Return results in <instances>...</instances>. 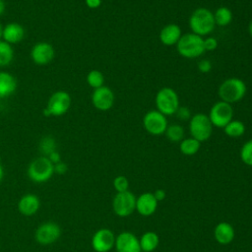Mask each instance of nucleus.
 <instances>
[{"label": "nucleus", "instance_id": "obj_31", "mask_svg": "<svg viewBox=\"0 0 252 252\" xmlns=\"http://www.w3.org/2000/svg\"><path fill=\"white\" fill-rule=\"evenodd\" d=\"M113 186H114V189L117 191V193L125 192V191H128L129 181L125 176L119 175V176H116L114 178Z\"/></svg>", "mask_w": 252, "mask_h": 252}, {"label": "nucleus", "instance_id": "obj_24", "mask_svg": "<svg viewBox=\"0 0 252 252\" xmlns=\"http://www.w3.org/2000/svg\"><path fill=\"white\" fill-rule=\"evenodd\" d=\"M223 132L230 138L241 137L245 133V125L240 120H231L223 128Z\"/></svg>", "mask_w": 252, "mask_h": 252}, {"label": "nucleus", "instance_id": "obj_25", "mask_svg": "<svg viewBox=\"0 0 252 252\" xmlns=\"http://www.w3.org/2000/svg\"><path fill=\"white\" fill-rule=\"evenodd\" d=\"M200 147L201 143L192 137L184 138L179 144V150L185 156H193L197 154Z\"/></svg>", "mask_w": 252, "mask_h": 252}, {"label": "nucleus", "instance_id": "obj_21", "mask_svg": "<svg viewBox=\"0 0 252 252\" xmlns=\"http://www.w3.org/2000/svg\"><path fill=\"white\" fill-rule=\"evenodd\" d=\"M215 239L222 245L230 243L234 238V229L232 225L228 222L221 221L217 224L214 231Z\"/></svg>", "mask_w": 252, "mask_h": 252}, {"label": "nucleus", "instance_id": "obj_15", "mask_svg": "<svg viewBox=\"0 0 252 252\" xmlns=\"http://www.w3.org/2000/svg\"><path fill=\"white\" fill-rule=\"evenodd\" d=\"M115 249L117 252H141L137 236L129 231H124L115 236Z\"/></svg>", "mask_w": 252, "mask_h": 252}, {"label": "nucleus", "instance_id": "obj_12", "mask_svg": "<svg viewBox=\"0 0 252 252\" xmlns=\"http://www.w3.org/2000/svg\"><path fill=\"white\" fill-rule=\"evenodd\" d=\"M92 103L94 108L100 111H107L112 108L114 104V93L112 90L106 86H102L94 90L92 94Z\"/></svg>", "mask_w": 252, "mask_h": 252}, {"label": "nucleus", "instance_id": "obj_4", "mask_svg": "<svg viewBox=\"0 0 252 252\" xmlns=\"http://www.w3.org/2000/svg\"><path fill=\"white\" fill-rule=\"evenodd\" d=\"M29 178L34 183H44L54 174V164L47 157L41 156L34 158L28 166Z\"/></svg>", "mask_w": 252, "mask_h": 252}, {"label": "nucleus", "instance_id": "obj_34", "mask_svg": "<svg viewBox=\"0 0 252 252\" xmlns=\"http://www.w3.org/2000/svg\"><path fill=\"white\" fill-rule=\"evenodd\" d=\"M197 67L201 73H209L212 70V63L208 59H203L198 62Z\"/></svg>", "mask_w": 252, "mask_h": 252}, {"label": "nucleus", "instance_id": "obj_2", "mask_svg": "<svg viewBox=\"0 0 252 252\" xmlns=\"http://www.w3.org/2000/svg\"><path fill=\"white\" fill-rule=\"evenodd\" d=\"M246 84L239 78H228L224 80L219 87L218 94L220 100L227 103H235L240 101L246 94Z\"/></svg>", "mask_w": 252, "mask_h": 252}, {"label": "nucleus", "instance_id": "obj_1", "mask_svg": "<svg viewBox=\"0 0 252 252\" xmlns=\"http://www.w3.org/2000/svg\"><path fill=\"white\" fill-rule=\"evenodd\" d=\"M216 27L214 14L207 8H197L189 18V28L191 32L205 36L210 34Z\"/></svg>", "mask_w": 252, "mask_h": 252}, {"label": "nucleus", "instance_id": "obj_10", "mask_svg": "<svg viewBox=\"0 0 252 252\" xmlns=\"http://www.w3.org/2000/svg\"><path fill=\"white\" fill-rule=\"evenodd\" d=\"M61 235V227L54 221H45L37 226L34 232L35 241L42 245H51L56 242Z\"/></svg>", "mask_w": 252, "mask_h": 252}, {"label": "nucleus", "instance_id": "obj_29", "mask_svg": "<svg viewBox=\"0 0 252 252\" xmlns=\"http://www.w3.org/2000/svg\"><path fill=\"white\" fill-rule=\"evenodd\" d=\"M38 149L42 156L47 157L50 155L52 152L56 151V141L53 137L51 136H45L43 137L38 145Z\"/></svg>", "mask_w": 252, "mask_h": 252}, {"label": "nucleus", "instance_id": "obj_7", "mask_svg": "<svg viewBox=\"0 0 252 252\" xmlns=\"http://www.w3.org/2000/svg\"><path fill=\"white\" fill-rule=\"evenodd\" d=\"M213 127L208 114L205 113H195L189 120L190 135L200 143L210 139Z\"/></svg>", "mask_w": 252, "mask_h": 252}, {"label": "nucleus", "instance_id": "obj_36", "mask_svg": "<svg viewBox=\"0 0 252 252\" xmlns=\"http://www.w3.org/2000/svg\"><path fill=\"white\" fill-rule=\"evenodd\" d=\"M47 158H48V159H49L53 164H56V163H58V162L61 161V156H60V154H59L57 151L52 152L50 155L47 156Z\"/></svg>", "mask_w": 252, "mask_h": 252}, {"label": "nucleus", "instance_id": "obj_38", "mask_svg": "<svg viewBox=\"0 0 252 252\" xmlns=\"http://www.w3.org/2000/svg\"><path fill=\"white\" fill-rule=\"evenodd\" d=\"M153 194H154L155 198L158 200V202L162 201L165 198V191L162 189H157Z\"/></svg>", "mask_w": 252, "mask_h": 252}, {"label": "nucleus", "instance_id": "obj_23", "mask_svg": "<svg viewBox=\"0 0 252 252\" xmlns=\"http://www.w3.org/2000/svg\"><path fill=\"white\" fill-rule=\"evenodd\" d=\"M213 14H214L216 26L225 27L229 25L232 21V12L227 7H224V6L219 7Z\"/></svg>", "mask_w": 252, "mask_h": 252}, {"label": "nucleus", "instance_id": "obj_27", "mask_svg": "<svg viewBox=\"0 0 252 252\" xmlns=\"http://www.w3.org/2000/svg\"><path fill=\"white\" fill-rule=\"evenodd\" d=\"M164 135L171 142H181L184 139V128L179 124H170L167 126Z\"/></svg>", "mask_w": 252, "mask_h": 252}, {"label": "nucleus", "instance_id": "obj_9", "mask_svg": "<svg viewBox=\"0 0 252 252\" xmlns=\"http://www.w3.org/2000/svg\"><path fill=\"white\" fill-rule=\"evenodd\" d=\"M144 129L154 136H159L164 134L168 124L166 116L160 113L158 110H150L143 117Z\"/></svg>", "mask_w": 252, "mask_h": 252}, {"label": "nucleus", "instance_id": "obj_16", "mask_svg": "<svg viewBox=\"0 0 252 252\" xmlns=\"http://www.w3.org/2000/svg\"><path fill=\"white\" fill-rule=\"evenodd\" d=\"M40 208L39 198L32 193L23 195L18 202V211L26 217L34 216Z\"/></svg>", "mask_w": 252, "mask_h": 252}, {"label": "nucleus", "instance_id": "obj_37", "mask_svg": "<svg viewBox=\"0 0 252 252\" xmlns=\"http://www.w3.org/2000/svg\"><path fill=\"white\" fill-rule=\"evenodd\" d=\"M85 3L90 9H96L101 5V0H85Z\"/></svg>", "mask_w": 252, "mask_h": 252}, {"label": "nucleus", "instance_id": "obj_30", "mask_svg": "<svg viewBox=\"0 0 252 252\" xmlns=\"http://www.w3.org/2000/svg\"><path fill=\"white\" fill-rule=\"evenodd\" d=\"M240 158L246 165L252 166V139L243 144L240 149Z\"/></svg>", "mask_w": 252, "mask_h": 252}, {"label": "nucleus", "instance_id": "obj_26", "mask_svg": "<svg viewBox=\"0 0 252 252\" xmlns=\"http://www.w3.org/2000/svg\"><path fill=\"white\" fill-rule=\"evenodd\" d=\"M14 58V49L12 45L4 40H0V67L11 64Z\"/></svg>", "mask_w": 252, "mask_h": 252}, {"label": "nucleus", "instance_id": "obj_35", "mask_svg": "<svg viewBox=\"0 0 252 252\" xmlns=\"http://www.w3.org/2000/svg\"><path fill=\"white\" fill-rule=\"evenodd\" d=\"M67 170H68V166L62 160L60 162L54 164V173L62 175V174H65L67 172Z\"/></svg>", "mask_w": 252, "mask_h": 252}, {"label": "nucleus", "instance_id": "obj_8", "mask_svg": "<svg viewBox=\"0 0 252 252\" xmlns=\"http://www.w3.org/2000/svg\"><path fill=\"white\" fill-rule=\"evenodd\" d=\"M208 116L213 126L223 128L233 119V108L230 103L219 100L213 104Z\"/></svg>", "mask_w": 252, "mask_h": 252}, {"label": "nucleus", "instance_id": "obj_14", "mask_svg": "<svg viewBox=\"0 0 252 252\" xmlns=\"http://www.w3.org/2000/svg\"><path fill=\"white\" fill-rule=\"evenodd\" d=\"M55 56L53 46L46 41L36 42L31 49V58L36 65L43 66L50 63Z\"/></svg>", "mask_w": 252, "mask_h": 252}, {"label": "nucleus", "instance_id": "obj_22", "mask_svg": "<svg viewBox=\"0 0 252 252\" xmlns=\"http://www.w3.org/2000/svg\"><path fill=\"white\" fill-rule=\"evenodd\" d=\"M139 242H140L141 251L152 252L158 247V242H159V238H158V235L156 232L147 231L141 236Z\"/></svg>", "mask_w": 252, "mask_h": 252}, {"label": "nucleus", "instance_id": "obj_11", "mask_svg": "<svg viewBox=\"0 0 252 252\" xmlns=\"http://www.w3.org/2000/svg\"><path fill=\"white\" fill-rule=\"evenodd\" d=\"M112 208L115 215L124 218L130 216L136 210V197L130 191L117 193L112 201Z\"/></svg>", "mask_w": 252, "mask_h": 252}, {"label": "nucleus", "instance_id": "obj_33", "mask_svg": "<svg viewBox=\"0 0 252 252\" xmlns=\"http://www.w3.org/2000/svg\"><path fill=\"white\" fill-rule=\"evenodd\" d=\"M205 51H214L218 47V40L213 36H208L204 38Z\"/></svg>", "mask_w": 252, "mask_h": 252}, {"label": "nucleus", "instance_id": "obj_6", "mask_svg": "<svg viewBox=\"0 0 252 252\" xmlns=\"http://www.w3.org/2000/svg\"><path fill=\"white\" fill-rule=\"evenodd\" d=\"M72 103L71 95L65 91H56L53 93L43 109L44 116H55L59 117L67 113Z\"/></svg>", "mask_w": 252, "mask_h": 252}, {"label": "nucleus", "instance_id": "obj_41", "mask_svg": "<svg viewBox=\"0 0 252 252\" xmlns=\"http://www.w3.org/2000/svg\"><path fill=\"white\" fill-rule=\"evenodd\" d=\"M248 32H249V34L251 35V37H252V20L249 22V24H248Z\"/></svg>", "mask_w": 252, "mask_h": 252}, {"label": "nucleus", "instance_id": "obj_17", "mask_svg": "<svg viewBox=\"0 0 252 252\" xmlns=\"http://www.w3.org/2000/svg\"><path fill=\"white\" fill-rule=\"evenodd\" d=\"M157 208L158 200L151 192L143 193L138 198H136V210L141 216H152L156 212Z\"/></svg>", "mask_w": 252, "mask_h": 252}, {"label": "nucleus", "instance_id": "obj_3", "mask_svg": "<svg viewBox=\"0 0 252 252\" xmlns=\"http://www.w3.org/2000/svg\"><path fill=\"white\" fill-rule=\"evenodd\" d=\"M176 49L184 58H197L205 52L204 38L193 32L182 34L176 43Z\"/></svg>", "mask_w": 252, "mask_h": 252}, {"label": "nucleus", "instance_id": "obj_5", "mask_svg": "<svg viewBox=\"0 0 252 252\" xmlns=\"http://www.w3.org/2000/svg\"><path fill=\"white\" fill-rule=\"evenodd\" d=\"M155 103L157 110L165 116L174 115L179 105V97L177 93L169 87H164L158 90L156 94Z\"/></svg>", "mask_w": 252, "mask_h": 252}, {"label": "nucleus", "instance_id": "obj_18", "mask_svg": "<svg viewBox=\"0 0 252 252\" xmlns=\"http://www.w3.org/2000/svg\"><path fill=\"white\" fill-rule=\"evenodd\" d=\"M182 35L181 29L176 24H168L164 26L159 32V40L163 45H176Z\"/></svg>", "mask_w": 252, "mask_h": 252}, {"label": "nucleus", "instance_id": "obj_13", "mask_svg": "<svg viewBox=\"0 0 252 252\" xmlns=\"http://www.w3.org/2000/svg\"><path fill=\"white\" fill-rule=\"evenodd\" d=\"M115 235L108 228L96 230L92 237V247L95 252H108L114 247Z\"/></svg>", "mask_w": 252, "mask_h": 252}, {"label": "nucleus", "instance_id": "obj_39", "mask_svg": "<svg viewBox=\"0 0 252 252\" xmlns=\"http://www.w3.org/2000/svg\"><path fill=\"white\" fill-rule=\"evenodd\" d=\"M5 8H6L5 2L3 0H0V16L3 15V13L5 12Z\"/></svg>", "mask_w": 252, "mask_h": 252}, {"label": "nucleus", "instance_id": "obj_32", "mask_svg": "<svg viewBox=\"0 0 252 252\" xmlns=\"http://www.w3.org/2000/svg\"><path fill=\"white\" fill-rule=\"evenodd\" d=\"M175 115L179 120H182V121L190 120V118L192 116L191 111L187 106H179L175 112Z\"/></svg>", "mask_w": 252, "mask_h": 252}, {"label": "nucleus", "instance_id": "obj_20", "mask_svg": "<svg viewBox=\"0 0 252 252\" xmlns=\"http://www.w3.org/2000/svg\"><path fill=\"white\" fill-rule=\"evenodd\" d=\"M17 85V80L11 73L0 71V101L13 94Z\"/></svg>", "mask_w": 252, "mask_h": 252}, {"label": "nucleus", "instance_id": "obj_19", "mask_svg": "<svg viewBox=\"0 0 252 252\" xmlns=\"http://www.w3.org/2000/svg\"><path fill=\"white\" fill-rule=\"evenodd\" d=\"M25 37V29L22 25L18 23H9L4 26L3 36L4 41L12 44L18 43Z\"/></svg>", "mask_w": 252, "mask_h": 252}, {"label": "nucleus", "instance_id": "obj_40", "mask_svg": "<svg viewBox=\"0 0 252 252\" xmlns=\"http://www.w3.org/2000/svg\"><path fill=\"white\" fill-rule=\"evenodd\" d=\"M3 177H4V168H3L2 164H1V159H0V182L2 181Z\"/></svg>", "mask_w": 252, "mask_h": 252}, {"label": "nucleus", "instance_id": "obj_28", "mask_svg": "<svg viewBox=\"0 0 252 252\" xmlns=\"http://www.w3.org/2000/svg\"><path fill=\"white\" fill-rule=\"evenodd\" d=\"M86 80H87L88 85L91 88H93L94 90L102 87L103 84H104V76H103V74L100 71L95 70V69L91 70L88 73Z\"/></svg>", "mask_w": 252, "mask_h": 252}, {"label": "nucleus", "instance_id": "obj_42", "mask_svg": "<svg viewBox=\"0 0 252 252\" xmlns=\"http://www.w3.org/2000/svg\"><path fill=\"white\" fill-rule=\"evenodd\" d=\"M3 29H4V27H3V25L0 23V40H1L2 36H3Z\"/></svg>", "mask_w": 252, "mask_h": 252}]
</instances>
